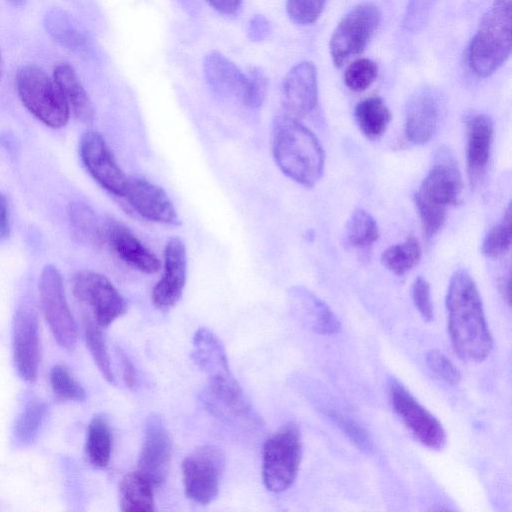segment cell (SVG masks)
Returning a JSON list of instances; mask_svg holds the SVG:
<instances>
[{
	"instance_id": "obj_1",
	"label": "cell",
	"mask_w": 512,
	"mask_h": 512,
	"mask_svg": "<svg viewBox=\"0 0 512 512\" xmlns=\"http://www.w3.org/2000/svg\"><path fill=\"white\" fill-rule=\"evenodd\" d=\"M446 308L454 352L467 362L485 360L492 350L493 340L477 285L466 269L460 268L452 275Z\"/></svg>"
},
{
	"instance_id": "obj_2",
	"label": "cell",
	"mask_w": 512,
	"mask_h": 512,
	"mask_svg": "<svg viewBox=\"0 0 512 512\" xmlns=\"http://www.w3.org/2000/svg\"><path fill=\"white\" fill-rule=\"evenodd\" d=\"M462 189L461 173L453 154L446 147H439L413 196L426 238L434 237L444 226L449 209L460 200Z\"/></svg>"
},
{
	"instance_id": "obj_3",
	"label": "cell",
	"mask_w": 512,
	"mask_h": 512,
	"mask_svg": "<svg viewBox=\"0 0 512 512\" xmlns=\"http://www.w3.org/2000/svg\"><path fill=\"white\" fill-rule=\"evenodd\" d=\"M275 163L287 177L313 187L322 177L324 150L317 137L299 120L282 116L275 124L272 138Z\"/></svg>"
},
{
	"instance_id": "obj_4",
	"label": "cell",
	"mask_w": 512,
	"mask_h": 512,
	"mask_svg": "<svg viewBox=\"0 0 512 512\" xmlns=\"http://www.w3.org/2000/svg\"><path fill=\"white\" fill-rule=\"evenodd\" d=\"M192 359L207 376L212 396L229 412L248 417L250 406L232 374L224 346L208 328L198 329L192 342Z\"/></svg>"
},
{
	"instance_id": "obj_5",
	"label": "cell",
	"mask_w": 512,
	"mask_h": 512,
	"mask_svg": "<svg viewBox=\"0 0 512 512\" xmlns=\"http://www.w3.org/2000/svg\"><path fill=\"white\" fill-rule=\"evenodd\" d=\"M511 0H495L481 18L468 48V64L478 77H488L509 58L512 46Z\"/></svg>"
},
{
	"instance_id": "obj_6",
	"label": "cell",
	"mask_w": 512,
	"mask_h": 512,
	"mask_svg": "<svg viewBox=\"0 0 512 512\" xmlns=\"http://www.w3.org/2000/svg\"><path fill=\"white\" fill-rule=\"evenodd\" d=\"M16 87L23 105L46 126L58 129L66 125L70 108L54 78L35 65L20 68Z\"/></svg>"
},
{
	"instance_id": "obj_7",
	"label": "cell",
	"mask_w": 512,
	"mask_h": 512,
	"mask_svg": "<svg viewBox=\"0 0 512 512\" xmlns=\"http://www.w3.org/2000/svg\"><path fill=\"white\" fill-rule=\"evenodd\" d=\"M302 443L298 426L287 423L264 443L262 479L267 490L280 493L294 483L301 463Z\"/></svg>"
},
{
	"instance_id": "obj_8",
	"label": "cell",
	"mask_w": 512,
	"mask_h": 512,
	"mask_svg": "<svg viewBox=\"0 0 512 512\" xmlns=\"http://www.w3.org/2000/svg\"><path fill=\"white\" fill-rule=\"evenodd\" d=\"M380 11L371 2L354 6L338 23L329 43L330 55L336 67L361 54L375 34Z\"/></svg>"
},
{
	"instance_id": "obj_9",
	"label": "cell",
	"mask_w": 512,
	"mask_h": 512,
	"mask_svg": "<svg viewBox=\"0 0 512 512\" xmlns=\"http://www.w3.org/2000/svg\"><path fill=\"white\" fill-rule=\"evenodd\" d=\"M39 299L42 313L56 342L68 351L73 350L78 339L77 324L66 300L62 276L51 264L46 265L41 272Z\"/></svg>"
},
{
	"instance_id": "obj_10",
	"label": "cell",
	"mask_w": 512,
	"mask_h": 512,
	"mask_svg": "<svg viewBox=\"0 0 512 512\" xmlns=\"http://www.w3.org/2000/svg\"><path fill=\"white\" fill-rule=\"evenodd\" d=\"M182 479L186 496L206 505L218 495L225 469L223 451L213 445L196 448L182 462Z\"/></svg>"
},
{
	"instance_id": "obj_11",
	"label": "cell",
	"mask_w": 512,
	"mask_h": 512,
	"mask_svg": "<svg viewBox=\"0 0 512 512\" xmlns=\"http://www.w3.org/2000/svg\"><path fill=\"white\" fill-rule=\"evenodd\" d=\"M72 292L90 310L92 319L101 328L108 327L127 310V303L120 292L98 272H78L72 279Z\"/></svg>"
},
{
	"instance_id": "obj_12",
	"label": "cell",
	"mask_w": 512,
	"mask_h": 512,
	"mask_svg": "<svg viewBox=\"0 0 512 512\" xmlns=\"http://www.w3.org/2000/svg\"><path fill=\"white\" fill-rule=\"evenodd\" d=\"M393 409L413 436L424 446L440 450L446 443L445 430L440 421L424 408L398 381L389 385Z\"/></svg>"
},
{
	"instance_id": "obj_13",
	"label": "cell",
	"mask_w": 512,
	"mask_h": 512,
	"mask_svg": "<svg viewBox=\"0 0 512 512\" xmlns=\"http://www.w3.org/2000/svg\"><path fill=\"white\" fill-rule=\"evenodd\" d=\"M81 160L93 179L110 194L123 198L128 178L116 163L104 138L86 131L79 144Z\"/></svg>"
},
{
	"instance_id": "obj_14",
	"label": "cell",
	"mask_w": 512,
	"mask_h": 512,
	"mask_svg": "<svg viewBox=\"0 0 512 512\" xmlns=\"http://www.w3.org/2000/svg\"><path fill=\"white\" fill-rule=\"evenodd\" d=\"M12 345L19 376L27 382L35 381L40 362L39 327L34 309L27 304L21 305L15 312Z\"/></svg>"
},
{
	"instance_id": "obj_15",
	"label": "cell",
	"mask_w": 512,
	"mask_h": 512,
	"mask_svg": "<svg viewBox=\"0 0 512 512\" xmlns=\"http://www.w3.org/2000/svg\"><path fill=\"white\" fill-rule=\"evenodd\" d=\"M171 452V438L164 421L159 415H150L145 424L137 471L154 487H160L168 475Z\"/></svg>"
},
{
	"instance_id": "obj_16",
	"label": "cell",
	"mask_w": 512,
	"mask_h": 512,
	"mask_svg": "<svg viewBox=\"0 0 512 512\" xmlns=\"http://www.w3.org/2000/svg\"><path fill=\"white\" fill-rule=\"evenodd\" d=\"M187 278V254L183 241L171 238L164 249V272L154 286L151 299L153 305L168 311L181 299Z\"/></svg>"
},
{
	"instance_id": "obj_17",
	"label": "cell",
	"mask_w": 512,
	"mask_h": 512,
	"mask_svg": "<svg viewBox=\"0 0 512 512\" xmlns=\"http://www.w3.org/2000/svg\"><path fill=\"white\" fill-rule=\"evenodd\" d=\"M317 101L316 67L312 62L302 61L293 66L284 78L283 115L300 121L315 108Z\"/></svg>"
},
{
	"instance_id": "obj_18",
	"label": "cell",
	"mask_w": 512,
	"mask_h": 512,
	"mask_svg": "<svg viewBox=\"0 0 512 512\" xmlns=\"http://www.w3.org/2000/svg\"><path fill=\"white\" fill-rule=\"evenodd\" d=\"M441 101L431 87L417 89L410 97L405 117V137L413 145L429 142L438 130Z\"/></svg>"
},
{
	"instance_id": "obj_19",
	"label": "cell",
	"mask_w": 512,
	"mask_h": 512,
	"mask_svg": "<svg viewBox=\"0 0 512 512\" xmlns=\"http://www.w3.org/2000/svg\"><path fill=\"white\" fill-rule=\"evenodd\" d=\"M123 198L135 213L148 221L165 225L179 223L177 211L167 193L148 180L128 178Z\"/></svg>"
},
{
	"instance_id": "obj_20",
	"label": "cell",
	"mask_w": 512,
	"mask_h": 512,
	"mask_svg": "<svg viewBox=\"0 0 512 512\" xmlns=\"http://www.w3.org/2000/svg\"><path fill=\"white\" fill-rule=\"evenodd\" d=\"M105 227L106 242L121 261L145 274H153L160 270V260L127 226L111 220L105 223Z\"/></svg>"
},
{
	"instance_id": "obj_21",
	"label": "cell",
	"mask_w": 512,
	"mask_h": 512,
	"mask_svg": "<svg viewBox=\"0 0 512 512\" xmlns=\"http://www.w3.org/2000/svg\"><path fill=\"white\" fill-rule=\"evenodd\" d=\"M466 163L471 186L486 172L493 143L494 126L485 114H472L466 119Z\"/></svg>"
},
{
	"instance_id": "obj_22",
	"label": "cell",
	"mask_w": 512,
	"mask_h": 512,
	"mask_svg": "<svg viewBox=\"0 0 512 512\" xmlns=\"http://www.w3.org/2000/svg\"><path fill=\"white\" fill-rule=\"evenodd\" d=\"M203 68L205 78L216 94L236 100L245 106L249 85L248 75L217 52L206 56Z\"/></svg>"
},
{
	"instance_id": "obj_23",
	"label": "cell",
	"mask_w": 512,
	"mask_h": 512,
	"mask_svg": "<svg viewBox=\"0 0 512 512\" xmlns=\"http://www.w3.org/2000/svg\"><path fill=\"white\" fill-rule=\"evenodd\" d=\"M54 80L76 118L86 125L93 124L95 111L92 102L73 67L67 63L58 65L54 70Z\"/></svg>"
},
{
	"instance_id": "obj_24",
	"label": "cell",
	"mask_w": 512,
	"mask_h": 512,
	"mask_svg": "<svg viewBox=\"0 0 512 512\" xmlns=\"http://www.w3.org/2000/svg\"><path fill=\"white\" fill-rule=\"evenodd\" d=\"M152 483L138 471L128 473L119 485V505L124 512L155 510Z\"/></svg>"
},
{
	"instance_id": "obj_25",
	"label": "cell",
	"mask_w": 512,
	"mask_h": 512,
	"mask_svg": "<svg viewBox=\"0 0 512 512\" xmlns=\"http://www.w3.org/2000/svg\"><path fill=\"white\" fill-rule=\"evenodd\" d=\"M354 116L360 131L369 139L382 136L392 118L388 106L379 96L360 101L355 106Z\"/></svg>"
},
{
	"instance_id": "obj_26",
	"label": "cell",
	"mask_w": 512,
	"mask_h": 512,
	"mask_svg": "<svg viewBox=\"0 0 512 512\" xmlns=\"http://www.w3.org/2000/svg\"><path fill=\"white\" fill-rule=\"evenodd\" d=\"M113 436L107 418L95 415L88 426L85 452L89 462L97 468H105L111 458Z\"/></svg>"
},
{
	"instance_id": "obj_27",
	"label": "cell",
	"mask_w": 512,
	"mask_h": 512,
	"mask_svg": "<svg viewBox=\"0 0 512 512\" xmlns=\"http://www.w3.org/2000/svg\"><path fill=\"white\" fill-rule=\"evenodd\" d=\"M68 216L75 234L82 241L94 247H102L106 242V227L94 210L82 202L69 205Z\"/></svg>"
},
{
	"instance_id": "obj_28",
	"label": "cell",
	"mask_w": 512,
	"mask_h": 512,
	"mask_svg": "<svg viewBox=\"0 0 512 512\" xmlns=\"http://www.w3.org/2000/svg\"><path fill=\"white\" fill-rule=\"evenodd\" d=\"M421 258L418 240L409 236L402 243L388 247L381 255L383 265L395 275L401 276L417 265Z\"/></svg>"
},
{
	"instance_id": "obj_29",
	"label": "cell",
	"mask_w": 512,
	"mask_h": 512,
	"mask_svg": "<svg viewBox=\"0 0 512 512\" xmlns=\"http://www.w3.org/2000/svg\"><path fill=\"white\" fill-rule=\"evenodd\" d=\"M379 237L375 219L365 210H355L349 218L345 230V243L356 249H365L373 245Z\"/></svg>"
},
{
	"instance_id": "obj_30",
	"label": "cell",
	"mask_w": 512,
	"mask_h": 512,
	"mask_svg": "<svg viewBox=\"0 0 512 512\" xmlns=\"http://www.w3.org/2000/svg\"><path fill=\"white\" fill-rule=\"evenodd\" d=\"M45 27L56 41L71 50L80 51L85 44L82 32L69 15L61 10H52L47 13Z\"/></svg>"
},
{
	"instance_id": "obj_31",
	"label": "cell",
	"mask_w": 512,
	"mask_h": 512,
	"mask_svg": "<svg viewBox=\"0 0 512 512\" xmlns=\"http://www.w3.org/2000/svg\"><path fill=\"white\" fill-rule=\"evenodd\" d=\"M47 413V406L39 399H31L18 416L15 427V440L20 445H28L37 437Z\"/></svg>"
},
{
	"instance_id": "obj_32",
	"label": "cell",
	"mask_w": 512,
	"mask_h": 512,
	"mask_svg": "<svg viewBox=\"0 0 512 512\" xmlns=\"http://www.w3.org/2000/svg\"><path fill=\"white\" fill-rule=\"evenodd\" d=\"M85 340L87 348L99 371L109 383H114V374L101 327L90 317H85Z\"/></svg>"
},
{
	"instance_id": "obj_33",
	"label": "cell",
	"mask_w": 512,
	"mask_h": 512,
	"mask_svg": "<svg viewBox=\"0 0 512 512\" xmlns=\"http://www.w3.org/2000/svg\"><path fill=\"white\" fill-rule=\"evenodd\" d=\"M511 206L509 205L500 223L493 226L483 239L481 252L487 258H500L511 248Z\"/></svg>"
},
{
	"instance_id": "obj_34",
	"label": "cell",
	"mask_w": 512,
	"mask_h": 512,
	"mask_svg": "<svg viewBox=\"0 0 512 512\" xmlns=\"http://www.w3.org/2000/svg\"><path fill=\"white\" fill-rule=\"evenodd\" d=\"M50 384L54 394L66 401L81 402L86 398L85 389L64 365H55L50 371Z\"/></svg>"
},
{
	"instance_id": "obj_35",
	"label": "cell",
	"mask_w": 512,
	"mask_h": 512,
	"mask_svg": "<svg viewBox=\"0 0 512 512\" xmlns=\"http://www.w3.org/2000/svg\"><path fill=\"white\" fill-rule=\"evenodd\" d=\"M378 75L377 64L368 58H360L348 65L344 73L345 85L354 92L369 88Z\"/></svg>"
},
{
	"instance_id": "obj_36",
	"label": "cell",
	"mask_w": 512,
	"mask_h": 512,
	"mask_svg": "<svg viewBox=\"0 0 512 512\" xmlns=\"http://www.w3.org/2000/svg\"><path fill=\"white\" fill-rule=\"evenodd\" d=\"M309 311L313 315L314 329L324 335H334L341 331V325L330 308L319 298L307 294Z\"/></svg>"
},
{
	"instance_id": "obj_37",
	"label": "cell",
	"mask_w": 512,
	"mask_h": 512,
	"mask_svg": "<svg viewBox=\"0 0 512 512\" xmlns=\"http://www.w3.org/2000/svg\"><path fill=\"white\" fill-rule=\"evenodd\" d=\"M328 417L360 450L366 453L372 451L369 434L357 422L335 410L330 411Z\"/></svg>"
},
{
	"instance_id": "obj_38",
	"label": "cell",
	"mask_w": 512,
	"mask_h": 512,
	"mask_svg": "<svg viewBox=\"0 0 512 512\" xmlns=\"http://www.w3.org/2000/svg\"><path fill=\"white\" fill-rule=\"evenodd\" d=\"M325 2L326 0H287V14L297 24H313L322 14Z\"/></svg>"
},
{
	"instance_id": "obj_39",
	"label": "cell",
	"mask_w": 512,
	"mask_h": 512,
	"mask_svg": "<svg viewBox=\"0 0 512 512\" xmlns=\"http://www.w3.org/2000/svg\"><path fill=\"white\" fill-rule=\"evenodd\" d=\"M425 359L428 368L439 379L449 384H457L461 380L460 371L439 350L428 351L426 353Z\"/></svg>"
},
{
	"instance_id": "obj_40",
	"label": "cell",
	"mask_w": 512,
	"mask_h": 512,
	"mask_svg": "<svg viewBox=\"0 0 512 512\" xmlns=\"http://www.w3.org/2000/svg\"><path fill=\"white\" fill-rule=\"evenodd\" d=\"M413 302L425 321H432L434 318L433 304L430 294V285L421 276L417 277L412 285Z\"/></svg>"
},
{
	"instance_id": "obj_41",
	"label": "cell",
	"mask_w": 512,
	"mask_h": 512,
	"mask_svg": "<svg viewBox=\"0 0 512 512\" xmlns=\"http://www.w3.org/2000/svg\"><path fill=\"white\" fill-rule=\"evenodd\" d=\"M248 92L245 106L258 108L263 103L267 91V79L260 69H253L248 74Z\"/></svg>"
},
{
	"instance_id": "obj_42",
	"label": "cell",
	"mask_w": 512,
	"mask_h": 512,
	"mask_svg": "<svg viewBox=\"0 0 512 512\" xmlns=\"http://www.w3.org/2000/svg\"><path fill=\"white\" fill-rule=\"evenodd\" d=\"M10 235V223L8 202L6 197L0 193V242L8 239Z\"/></svg>"
},
{
	"instance_id": "obj_43",
	"label": "cell",
	"mask_w": 512,
	"mask_h": 512,
	"mask_svg": "<svg viewBox=\"0 0 512 512\" xmlns=\"http://www.w3.org/2000/svg\"><path fill=\"white\" fill-rule=\"evenodd\" d=\"M208 4L224 15H233L241 7L242 0H206Z\"/></svg>"
},
{
	"instance_id": "obj_44",
	"label": "cell",
	"mask_w": 512,
	"mask_h": 512,
	"mask_svg": "<svg viewBox=\"0 0 512 512\" xmlns=\"http://www.w3.org/2000/svg\"><path fill=\"white\" fill-rule=\"evenodd\" d=\"M269 32V23L264 17H256L250 25V34L253 39H263Z\"/></svg>"
},
{
	"instance_id": "obj_45",
	"label": "cell",
	"mask_w": 512,
	"mask_h": 512,
	"mask_svg": "<svg viewBox=\"0 0 512 512\" xmlns=\"http://www.w3.org/2000/svg\"><path fill=\"white\" fill-rule=\"evenodd\" d=\"M121 362L123 366V378L126 385L132 388L136 382V372L133 364L127 358V356L121 353Z\"/></svg>"
},
{
	"instance_id": "obj_46",
	"label": "cell",
	"mask_w": 512,
	"mask_h": 512,
	"mask_svg": "<svg viewBox=\"0 0 512 512\" xmlns=\"http://www.w3.org/2000/svg\"><path fill=\"white\" fill-rule=\"evenodd\" d=\"M435 1L437 0H410L409 8H407V11L409 12V15H411L415 10L418 13H422L424 10L425 15V12L430 9L431 5H433Z\"/></svg>"
},
{
	"instance_id": "obj_47",
	"label": "cell",
	"mask_w": 512,
	"mask_h": 512,
	"mask_svg": "<svg viewBox=\"0 0 512 512\" xmlns=\"http://www.w3.org/2000/svg\"><path fill=\"white\" fill-rule=\"evenodd\" d=\"M14 7H22L25 5L27 0H7Z\"/></svg>"
},
{
	"instance_id": "obj_48",
	"label": "cell",
	"mask_w": 512,
	"mask_h": 512,
	"mask_svg": "<svg viewBox=\"0 0 512 512\" xmlns=\"http://www.w3.org/2000/svg\"><path fill=\"white\" fill-rule=\"evenodd\" d=\"M2 71H3V59H2L1 52H0V79H1Z\"/></svg>"
}]
</instances>
